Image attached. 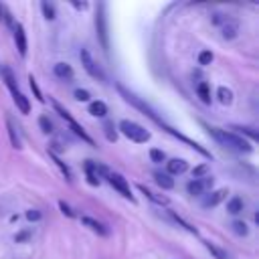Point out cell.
Returning a JSON list of instances; mask_svg holds the SVG:
<instances>
[{
	"instance_id": "cell-1",
	"label": "cell",
	"mask_w": 259,
	"mask_h": 259,
	"mask_svg": "<svg viewBox=\"0 0 259 259\" xmlns=\"http://www.w3.org/2000/svg\"><path fill=\"white\" fill-rule=\"evenodd\" d=\"M208 134H210L221 146H225V148H229V150L245 152V154L253 152V146H251L243 136H239V134H233V132H227V130H219V127H208Z\"/></svg>"
},
{
	"instance_id": "cell-2",
	"label": "cell",
	"mask_w": 259,
	"mask_h": 259,
	"mask_svg": "<svg viewBox=\"0 0 259 259\" xmlns=\"http://www.w3.org/2000/svg\"><path fill=\"white\" fill-rule=\"evenodd\" d=\"M119 130H121V134L125 138H130L136 144H144V142L150 140V132L144 125H140V123H136L132 119H121L119 121Z\"/></svg>"
},
{
	"instance_id": "cell-3",
	"label": "cell",
	"mask_w": 259,
	"mask_h": 259,
	"mask_svg": "<svg viewBox=\"0 0 259 259\" xmlns=\"http://www.w3.org/2000/svg\"><path fill=\"white\" fill-rule=\"evenodd\" d=\"M53 107L57 109V113H59V115L69 123V127H71V130H73V132H75L83 142H87V144H91V146H93V138L83 130V125H79V123H77V119H75V117H73V115H71V113H69V111L59 103V101H55V99H53Z\"/></svg>"
},
{
	"instance_id": "cell-4",
	"label": "cell",
	"mask_w": 259,
	"mask_h": 259,
	"mask_svg": "<svg viewBox=\"0 0 259 259\" xmlns=\"http://www.w3.org/2000/svg\"><path fill=\"white\" fill-rule=\"evenodd\" d=\"M79 59H81V65H83V69L93 77V79H99V81H105V75H103V71H101V67L97 65V61L91 57V53L87 51V49H81L79 51Z\"/></svg>"
},
{
	"instance_id": "cell-5",
	"label": "cell",
	"mask_w": 259,
	"mask_h": 259,
	"mask_svg": "<svg viewBox=\"0 0 259 259\" xmlns=\"http://www.w3.org/2000/svg\"><path fill=\"white\" fill-rule=\"evenodd\" d=\"M95 26H97V36H99V40H101V47L107 51L109 38H107V16H105V6H103V4H99V8H97Z\"/></svg>"
},
{
	"instance_id": "cell-6",
	"label": "cell",
	"mask_w": 259,
	"mask_h": 259,
	"mask_svg": "<svg viewBox=\"0 0 259 259\" xmlns=\"http://www.w3.org/2000/svg\"><path fill=\"white\" fill-rule=\"evenodd\" d=\"M85 172H87V182H89L91 186H99V182H101L99 178L109 174V170H107L105 166H101V164H97V162H91V160L85 162Z\"/></svg>"
},
{
	"instance_id": "cell-7",
	"label": "cell",
	"mask_w": 259,
	"mask_h": 259,
	"mask_svg": "<svg viewBox=\"0 0 259 259\" xmlns=\"http://www.w3.org/2000/svg\"><path fill=\"white\" fill-rule=\"evenodd\" d=\"M212 184H214V178H212V176L194 178V180H190V182L186 184V190H188V194H192V196H200V194H204L206 190H210Z\"/></svg>"
},
{
	"instance_id": "cell-8",
	"label": "cell",
	"mask_w": 259,
	"mask_h": 259,
	"mask_svg": "<svg viewBox=\"0 0 259 259\" xmlns=\"http://www.w3.org/2000/svg\"><path fill=\"white\" fill-rule=\"evenodd\" d=\"M107 180H109V184L121 194V196H125V198H130V200H134V196H132V190H130V184H127V180L121 176V174H117V172H109L107 174Z\"/></svg>"
},
{
	"instance_id": "cell-9",
	"label": "cell",
	"mask_w": 259,
	"mask_h": 259,
	"mask_svg": "<svg viewBox=\"0 0 259 259\" xmlns=\"http://www.w3.org/2000/svg\"><path fill=\"white\" fill-rule=\"evenodd\" d=\"M14 40H16V49L22 57H26V49H28V42H26V34H24V26L22 24H14Z\"/></svg>"
},
{
	"instance_id": "cell-10",
	"label": "cell",
	"mask_w": 259,
	"mask_h": 259,
	"mask_svg": "<svg viewBox=\"0 0 259 259\" xmlns=\"http://www.w3.org/2000/svg\"><path fill=\"white\" fill-rule=\"evenodd\" d=\"M227 198V190L225 188H219V190H212L208 196L202 198V206L204 208H210V206H217L219 202H223Z\"/></svg>"
},
{
	"instance_id": "cell-11",
	"label": "cell",
	"mask_w": 259,
	"mask_h": 259,
	"mask_svg": "<svg viewBox=\"0 0 259 259\" xmlns=\"http://www.w3.org/2000/svg\"><path fill=\"white\" fill-rule=\"evenodd\" d=\"M81 223H83L85 227H89L93 233L101 235V237H107V235H109V229H107L101 221H95V219H91V217H83V219H81Z\"/></svg>"
},
{
	"instance_id": "cell-12",
	"label": "cell",
	"mask_w": 259,
	"mask_h": 259,
	"mask_svg": "<svg viewBox=\"0 0 259 259\" xmlns=\"http://www.w3.org/2000/svg\"><path fill=\"white\" fill-rule=\"evenodd\" d=\"M221 34H223V38H235L237 34H239V22L235 20V18H229L223 26H221Z\"/></svg>"
},
{
	"instance_id": "cell-13",
	"label": "cell",
	"mask_w": 259,
	"mask_h": 259,
	"mask_svg": "<svg viewBox=\"0 0 259 259\" xmlns=\"http://www.w3.org/2000/svg\"><path fill=\"white\" fill-rule=\"evenodd\" d=\"M166 168H168V174L172 176V174H184L186 170H188V164H186V160H182V158H172L170 162H166Z\"/></svg>"
},
{
	"instance_id": "cell-14",
	"label": "cell",
	"mask_w": 259,
	"mask_h": 259,
	"mask_svg": "<svg viewBox=\"0 0 259 259\" xmlns=\"http://www.w3.org/2000/svg\"><path fill=\"white\" fill-rule=\"evenodd\" d=\"M53 71H55V75H57L59 79H63V81H71V79L75 77L71 65H67V63H55Z\"/></svg>"
},
{
	"instance_id": "cell-15",
	"label": "cell",
	"mask_w": 259,
	"mask_h": 259,
	"mask_svg": "<svg viewBox=\"0 0 259 259\" xmlns=\"http://www.w3.org/2000/svg\"><path fill=\"white\" fill-rule=\"evenodd\" d=\"M154 180H156V184H158L160 188H164V190L174 188V178H172L170 174H166V172H154Z\"/></svg>"
},
{
	"instance_id": "cell-16",
	"label": "cell",
	"mask_w": 259,
	"mask_h": 259,
	"mask_svg": "<svg viewBox=\"0 0 259 259\" xmlns=\"http://www.w3.org/2000/svg\"><path fill=\"white\" fill-rule=\"evenodd\" d=\"M0 73H2V77H4V83H6V87L10 89V93H14V91H18V87H16V77H14V73L8 69V67H2L0 69Z\"/></svg>"
},
{
	"instance_id": "cell-17",
	"label": "cell",
	"mask_w": 259,
	"mask_h": 259,
	"mask_svg": "<svg viewBox=\"0 0 259 259\" xmlns=\"http://www.w3.org/2000/svg\"><path fill=\"white\" fill-rule=\"evenodd\" d=\"M12 99H14L16 107L20 109V113H28V111H30V103H28V99H26L20 91H14V93H12Z\"/></svg>"
},
{
	"instance_id": "cell-18",
	"label": "cell",
	"mask_w": 259,
	"mask_h": 259,
	"mask_svg": "<svg viewBox=\"0 0 259 259\" xmlns=\"http://www.w3.org/2000/svg\"><path fill=\"white\" fill-rule=\"evenodd\" d=\"M196 93H198V97H200L202 103H206V105L210 103V85L206 81H200L196 85Z\"/></svg>"
},
{
	"instance_id": "cell-19",
	"label": "cell",
	"mask_w": 259,
	"mask_h": 259,
	"mask_svg": "<svg viewBox=\"0 0 259 259\" xmlns=\"http://www.w3.org/2000/svg\"><path fill=\"white\" fill-rule=\"evenodd\" d=\"M89 113L95 117H105L107 115V105L103 101H91L89 103Z\"/></svg>"
},
{
	"instance_id": "cell-20",
	"label": "cell",
	"mask_w": 259,
	"mask_h": 259,
	"mask_svg": "<svg viewBox=\"0 0 259 259\" xmlns=\"http://www.w3.org/2000/svg\"><path fill=\"white\" fill-rule=\"evenodd\" d=\"M6 127H8V136H10V144L12 148H20V138H18V132H16V125L10 117H6Z\"/></svg>"
},
{
	"instance_id": "cell-21",
	"label": "cell",
	"mask_w": 259,
	"mask_h": 259,
	"mask_svg": "<svg viewBox=\"0 0 259 259\" xmlns=\"http://www.w3.org/2000/svg\"><path fill=\"white\" fill-rule=\"evenodd\" d=\"M243 208H245V202H243L239 196L229 198V202H227V212H229V214H239Z\"/></svg>"
},
{
	"instance_id": "cell-22",
	"label": "cell",
	"mask_w": 259,
	"mask_h": 259,
	"mask_svg": "<svg viewBox=\"0 0 259 259\" xmlns=\"http://www.w3.org/2000/svg\"><path fill=\"white\" fill-rule=\"evenodd\" d=\"M217 97H219V101L223 105H231L233 103V91L229 87H219L217 89Z\"/></svg>"
},
{
	"instance_id": "cell-23",
	"label": "cell",
	"mask_w": 259,
	"mask_h": 259,
	"mask_svg": "<svg viewBox=\"0 0 259 259\" xmlns=\"http://www.w3.org/2000/svg\"><path fill=\"white\" fill-rule=\"evenodd\" d=\"M138 188H140V192H144V194H146L150 200H154L156 204H168V198H166V196H158V194H154L150 188H146V186H142V184H140Z\"/></svg>"
},
{
	"instance_id": "cell-24",
	"label": "cell",
	"mask_w": 259,
	"mask_h": 259,
	"mask_svg": "<svg viewBox=\"0 0 259 259\" xmlns=\"http://www.w3.org/2000/svg\"><path fill=\"white\" fill-rule=\"evenodd\" d=\"M49 156H51V158L55 160V164H57V166H59V170H61V172L65 174V178H67V180L71 182V170H69V166H67L65 162H61V158H59V156H57L55 152H51V150H49Z\"/></svg>"
},
{
	"instance_id": "cell-25",
	"label": "cell",
	"mask_w": 259,
	"mask_h": 259,
	"mask_svg": "<svg viewBox=\"0 0 259 259\" xmlns=\"http://www.w3.org/2000/svg\"><path fill=\"white\" fill-rule=\"evenodd\" d=\"M40 10H42V16H45L47 20H53V18H55V6H53L51 2L42 0V2H40Z\"/></svg>"
},
{
	"instance_id": "cell-26",
	"label": "cell",
	"mask_w": 259,
	"mask_h": 259,
	"mask_svg": "<svg viewBox=\"0 0 259 259\" xmlns=\"http://www.w3.org/2000/svg\"><path fill=\"white\" fill-rule=\"evenodd\" d=\"M231 229H233V233L239 235V237H245V235L249 233V227H247L243 221H235V223L231 225Z\"/></svg>"
},
{
	"instance_id": "cell-27",
	"label": "cell",
	"mask_w": 259,
	"mask_h": 259,
	"mask_svg": "<svg viewBox=\"0 0 259 259\" xmlns=\"http://www.w3.org/2000/svg\"><path fill=\"white\" fill-rule=\"evenodd\" d=\"M204 245H206V249H208V251L214 255V259H229V255H227L223 249H219L217 245H212V243H208V241H206Z\"/></svg>"
},
{
	"instance_id": "cell-28",
	"label": "cell",
	"mask_w": 259,
	"mask_h": 259,
	"mask_svg": "<svg viewBox=\"0 0 259 259\" xmlns=\"http://www.w3.org/2000/svg\"><path fill=\"white\" fill-rule=\"evenodd\" d=\"M212 59H214V55H212L210 51H200V53H198V65H202V67L210 65Z\"/></svg>"
},
{
	"instance_id": "cell-29",
	"label": "cell",
	"mask_w": 259,
	"mask_h": 259,
	"mask_svg": "<svg viewBox=\"0 0 259 259\" xmlns=\"http://www.w3.org/2000/svg\"><path fill=\"white\" fill-rule=\"evenodd\" d=\"M38 125H40V130H42L45 134H51V132H53V121H51L47 115H40V117H38Z\"/></svg>"
},
{
	"instance_id": "cell-30",
	"label": "cell",
	"mask_w": 259,
	"mask_h": 259,
	"mask_svg": "<svg viewBox=\"0 0 259 259\" xmlns=\"http://www.w3.org/2000/svg\"><path fill=\"white\" fill-rule=\"evenodd\" d=\"M32 237V231L30 229H24V231H18L16 235H14V243H26L28 239Z\"/></svg>"
},
{
	"instance_id": "cell-31",
	"label": "cell",
	"mask_w": 259,
	"mask_h": 259,
	"mask_svg": "<svg viewBox=\"0 0 259 259\" xmlns=\"http://www.w3.org/2000/svg\"><path fill=\"white\" fill-rule=\"evenodd\" d=\"M204 176H208V164H200L192 170V178H204Z\"/></svg>"
},
{
	"instance_id": "cell-32",
	"label": "cell",
	"mask_w": 259,
	"mask_h": 259,
	"mask_svg": "<svg viewBox=\"0 0 259 259\" xmlns=\"http://www.w3.org/2000/svg\"><path fill=\"white\" fill-rule=\"evenodd\" d=\"M150 158H152V162H158V164H160V162L166 160V154H164L162 150H158V148H152V150H150Z\"/></svg>"
},
{
	"instance_id": "cell-33",
	"label": "cell",
	"mask_w": 259,
	"mask_h": 259,
	"mask_svg": "<svg viewBox=\"0 0 259 259\" xmlns=\"http://www.w3.org/2000/svg\"><path fill=\"white\" fill-rule=\"evenodd\" d=\"M28 81H30V89L34 91V97H36L38 101H45V97H42V93H40V89H38V85H36V79L30 75V77H28Z\"/></svg>"
},
{
	"instance_id": "cell-34",
	"label": "cell",
	"mask_w": 259,
	"mask_h": 259,
	"mask_svg": "<svg viewBox=\"0 0 259 259\" xmlns=\"http://www.w3.org/2000/svg\"><path fill=\"white\" fill-rule=\"evenodd\" d=\"M59 208H61V212L65 214V217H69V219H73L75 217V212H73V208L65 202V200H59Z\"/></svg>"
},
{
	"instance_id": "cell-35",
	"label": "cell",
	"mask_w": 259,
	"mask_h": 259,
	"mask_svg": "<svg viewBox=\"0 0 259 259\" xmlns=\"http://www.w3.org/2000/svg\"><path fill=\"white\" fill-rule=\"evenodd\" d=\"M26 219H28L30 223L40 221V219H42V212H40V210H36V208H28V210H26Z\"/></svg>"
},
{
	"instance_id": "cell-36",
	"label": "cell",
	"mask_w": 259,
	"mask_h": 259,
	"mask_svg": "<svg viewBox=\"0 0 259 259\" xmlns=\"http://www.w3.org/2000/svg\"><path fill=\"white\" fill-rule=\"evenodd\" d=\"M227 20H229V16H227V14H223V12H214V14H212V22H214V24H219V26H223Z\"/></svg>"
},
{
	"instance_id": "cell-37",
	"label": "cell",
	"mask_w": 259,
	"mask_h": 259,
	"mask_svg": "<svg viewBox=\"0 0 259 259\" xmlns=\"http://www.w3.org/2000/svg\"><path fill=\"white\" fill-rule=\"evenodd\" d=\"M73 95H75V99H77V101H89V97H91V95H89V91H85V89H75V93H73Z\"/></svg>"
},
{
	"instance_id": "cell-38",
	"label": "cell",
	"mask_w": 259,
	"mask_h": 259,
	"mask_svg": "<svg viewBox=\"0 0 259 259\" xmlns=\"http://www.w3.org/2000/svg\"><path fill=\"white\" fill-rule=\"evenodd\" d=\"M105 136H107V140H109V142H115V138H117V136H115V130H113V125H111V123H105Z\"/></svg>"
},
{
	"instance_id": "cell-39",
	"label": "cell",
	"mask_w": 259,
	"mask_h": 259,
	"mask_svg": "<svg viewBox=\"0 0 259 259\" xmlns=\"http://www.w3.org/2000/svg\"><path fill=\"white\" fill-rule=\"evenodd\" d=\"M233 130H239V132H241V134H247V136H249V138H251V140H253V142H255V140H257V134H255V132H253V130H251V127H233Z\"/></svg>"
},
{
	"instance_id": "cell-40",
	"label": "cell",
	"mask_w": 259,
	"mask_h": 259,
	"mask_svg": "<svg viewBox=\"0 0 259 259\" xmlns=\"http://www.w3.org/2000/svg\"><path fill=\"white\" fill-rule=\"evenodd\" d=\"M73 6L79 8V10H85L87 8V2H73Z\"/></svg>"
},
{
	"instance_id": "cell-41",
	"label": "cell",
	"mask_w": 259,
	"mask_h": 259,
	"mask_svg": "<svg viewBox=\"0 0 259 259\" xmlns=\"http://www.w3.org/2000/svg\"><path fill=\"white\" fill-rule=\"evenodd\" d=\"M0 20H4V6L0 4Z\"/></svg>"
}]
</instances>
